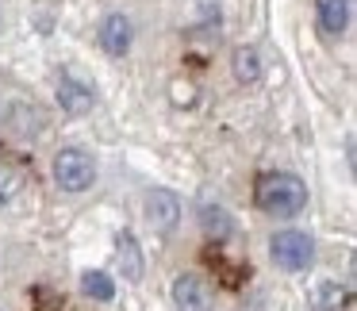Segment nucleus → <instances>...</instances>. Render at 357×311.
<instances>
[{"label": "nucleus", "mask_w": 357, "mask_h": 311, "mask_svg": "<svg viewBox=\"0 0 357 311\" xmlns=\"http://www.w3.org/2000/svg\"><path fill=\"white\" fill-rule=\"evenodd\" d=\"M349 308V288L338 280H315L307 292V311H346Z\"/></svg>", "instance_id": "nucleus-8"}, {"label": "nucleus", "mask_w": 357, "mask_h": 311, "mask_svg": "<svg viewBox=\"0 0 357 311\" xmlns=\"http://www.w3.org/2000/svg\"><path fill=\"white\" fill-rule=\"evenodd\" d=\"M315 24L326 39H338L349 27V0H315Z\"/></svg>", "instance_id": "nucleus-9"}, {"label": "nucleus", "mask_w": 357, "mask_h": 311, "mask_svg": "<svg viewBox=\"0 0 357 311\" xmlns=\"http://www.w3.org/2000/svg\"><path fill=\"white\" fill-rule=\"evenodd\" d=\"M27 177H24V165H16L12 158H0V208H8L20 192H24Z\"/></svg>", "instance_id": "nucleus-12"}, {"label": "nucleus", "mask_w": 357, "mask_h": 311, "mask_svg": "<svg viewBox=\"0 0 357 311\" xmlns=\"http://www.w3.org/2000/svg\"><path fill=\"white\" fill-rule=\"evenodd\" d=\"M116 261H119V273H123V280H142V246H139V238H135L131 231H119V238H116Z\"/></svg>", "instance_id": "nucleus-10"}, {"label": "nucleus", "mask_w": 357, "mask_h": 311, "mask_svg": "<svg viewBox=\"0 0 357 311\" xmlns=\"http://www.w3.org/2000/svg\"><path fill=\"white\" fill-rule=\"evenodd\" d=\"M58 104H62V112H70V116H85L96 104V89L85 85V81H77L73 73H62V77H58Z\"/></svg>", "instance_id": "nucleus-7"}, {"label": "nucleus", "mask_w": 357, "mask_h": 311, "mask_svg": "<svg viewBox=\"0 0 357 311\" xmlns=\"http://www.w3.org/2000/svg\"><path fill=\"white\" fill-rule=\"evenodd\" d=\"M231 70H234V81L238 85H257L261 81V54L254 47H238L231 54Z\"/></svg>", "instance_id": "nucleus-11"}, {"label": "nucleus", "mask_w": 357, "mask_h": 311, "mask_svg": "<svg viewBox=\"0 0 357 311\" xmlns=\"http://www.w3.org/2000/svg\"><path fill=\"white\" fill-rule=\"evenodd\" d=\"M173 308L177 311H215V292H211V285L200 277V273H181V277H173Z\"/></svg>", "instance_id": "nucleus-4"}, {"label": "nucleus", "mask_w": 357, "mask_h": 311, "mask_svg": "<svg viewBox=\"0 0 357 311\" xmlns=\"http://www.w3.org/2000/svg\"><path fill=\"white\" fill-rule=\"evenodd\" d=\"M269 257L284 273H307L315 265V238L307 231H296V227L277 231L269 238Z\"/></svg>", "instance_id": "nucleus-2"}, {"label": "nucleus", "mask_w": 357, "mask_h": 311, "mask_svg": "<svg viewBox=\"0 0 357 311\" xmlns=\"http://www.w3.org/2000/svg\"><path fill=\"white\" fill-rule=\"evenodd\" d=\"M181 215H185V211H181V200L169 188H154V192L146 196V223L154 227V231H162V234L177 231Z\"/></svg>", "instance_id": "nucleus-5"}, {"label": "nucleus", "mask_w": 357, "mask_h": 311, "mask_svg": "<svg viewBox=\"0 0 357 311\" xmlns=\"http://www.w3.org/2000/svg\"><path fill=\"white\" fill-rule=\"evenodd\" d=\"M43 112L39 108H27V104H12L8 108V127L16 135H24V139H31V135H39L43 131Z\"/></svg>", "instance_id": "nucleus-14"}, {"label": "nucleus", "mask_w": 357, "mask_h": 311, "mask_svg": "<svg viewBox=\"0 0 357 311\" xmlns=\"http://www.w3.org/2000/svg\"><path fill=\"white\" fill-rule=\"evenodd\" d=\"M200 227H204V234H208V238H219V242L234 234L231 215H227L219 204H204V208H200Z\"/></svg>", "instance_id": "nucleus-13"}, {"label": "nucleus", "mask_w": 357, "mask_h": 311, "mask_svg": "<svg viewBox=\"0 0 357 311\" xmlns=\"http://www.w3.org/2000/svg\"><path fill=\"white\" fill-rule=\"evenodd\" d=\"M254 204L265 211V215H277V219H292L307 208V185H303L296 173L277 169V173H265L254 188Z\"/></svg>", "instance_id": "nucleus-1"}, {"label": "nucleus", "mask_w": 357, "mask_h": 311, "mask_svg": "<svg viewBox=\"0 0 357 311\" xmlns=\"http://www.w3.org/2000/svg\"><path fill=\"white\" fill-rule=\"evenodd\" d=\"M81 288H85V296H93V300H100V303H108L112 296H116V280L100 269H89L85 277H81Z\"/></svg>", "instance_id": "nucleus-15"}, {"label": "nucleus", "mask_w": 357, "mask_h": 311, "mask_svg": "<svg viewBox=\"0 0 357 311\" xmlns=\"http://www.w3.org/2000/svg\"><path fill=\"white\" fill-rule=\"evenodd\" d=\"M50 173H54V181H58L62 192H89V188L96 185V162H93V154H85L81 146H62L58 150Z\"/></svg>", "instance_id": "nucleus-3"}, {"label": "nucleus", "mask_w": 357, "mask_h": 311, "mask_svg": "<svg viewBox=\"0 0 357 311\" xmlns=\"http://www.w3.org/2000/svg\"><path fill=\"white\" fill-rule=\"evenodd\" d=\"M96 39H100V50H104L108 58H123L127 50H131V39H135L131 20H127L123 12H112V16H104Z\"/></svg>", "instance_id": "nucleus-6"}]
</instances>
